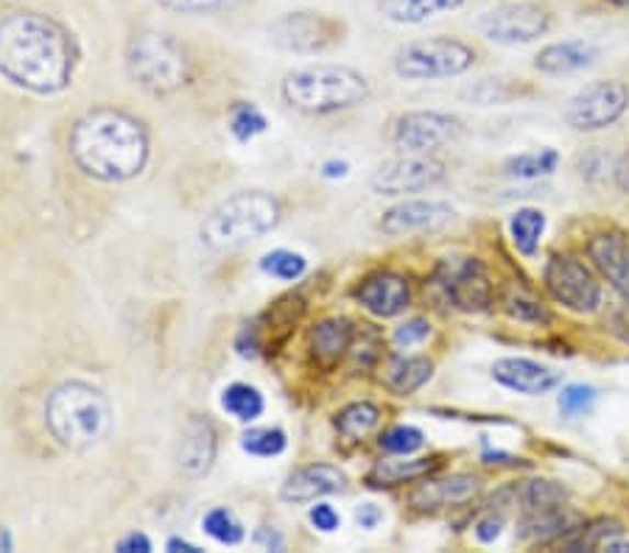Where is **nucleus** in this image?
I'll return each instance as SVG.
<instances>
[{
    "label": "nucleus",
    "instance_id": "1",
    "mask_svg": "<svg viewBox=\"0 0 629 553\" xmlns=\"http://www.w3.org/2000/svg\"><path fill=\"white\" fill-rule=\"evenodd\" d=\"M76 50L70 31L43 12H12L0 20V76L20 90L56 95L74 84Z\"/></svg>",
    "mask_w": 629,
    "mask_h": 553
},
{
    "label": "nucleus",
    "instance_id": "2",
    "mask_svg": "<svg viewBox=\"0 0 629 553\" xmlns=\"http://www.w3.org/2000/svg\"><path fill=\"white\" fill-rule=\"evenodd\" d=\"M68 154L81 173L117 184L141 177L151 157V140L135 115L99 106L74 123Z\"/></svg>",
    "mask_w": 629,
    "mask_h": 553
},
{
    "label": "nucleus",
    "instance_id": "3",
    "mask_svg": "<svg viewBox=\"0 0 629 553\" xmlns=\"http://www.w3.org/2000/svg\"><path fill=\"white\" fill-rule=\"evenodd\" d=\"M45 428L63 448L76 453L96 448L112 428L110 399L90 383H59L45 399Z\"/></svg>",
    "mask_w": 629,
    "mask_h": 553
},
{
    "label": "nucleus",
    "instance_id": "4",
    "mask_svg": "<svg viewBox=\"0 0 629 553\" xmlns=\"http://www.w3.org/2000/svg\"><path fill=\"white\" fill-rule=\"evenodd\" d=\"M370 79L347 65H308L296 68L280 84V95L303 115H336L370 99Z\"/></svg>",
    "mask_w": 629,
    "mask_h": 553
},
{
    "label": "nucleus",
    "instance_id": "5",
    "mask_svg": "<svg viewBox=\"0 0 629 553\" xmlns=\"http://www.w3.org/2000/svg\"><path fill=\"white\" fill-rule=\"evenodd\" d=\"M280 224V202L263 191H242L224 199L204 215L202 235L204 244L216 252H233L242 246L255 244L272 233Z\"/></svg>",
    "mask_w": 629,
    "mask_h": 553
},
{
    "label": "nucleus",
    "instance_id": "6",
    "mask_svg": "<svg viewBox=\"0 0 629 553\" xmlns=\"http://www.w3.org/2000/svg\"><path fill=\"white\" fill-rule=\"evenodd\" d=\"M126 70L146 92L166 99L191 84L193 61L186 45L160 29H143L126 45Z\"/></svg>",
    "mask_w": 629,
    "mask_h": 553
},
{
    "label": "nucleus",
    "instance_id": "7",
    "mask_svg": "<svg viewBox=\"0 0 629 553\" xmlns=\"http://www.w3.org/2000/svg\"><path fill=\"white\" fill-rule=\"evenodd\" d=\"M479 61L475 45L459 37H423L401 45L392 56V68L403 81L457 79Z\"/></svg>",
    "mask_w": 629,
    "mask_h": 553
},
{
    "label": "nucleus",
    "instance_id": "8",
    "mask_svg": "<svg viewBox=\"0 0 629 553\" xmlns=\"http://www.w3.org/2000/svg\"><path fill=\"white\" fill-rule=\"evenodd\" d=\"M543 289L568 314L593 316L602 311L605 289L596 269L571 252H554L543 263Z\"/></svg>",
    "mask_w": 629,
    "mask_h": 553
},
{
    "label": "nucleus",
    "instance_id": "9",
    "mask_svg": "<svg viewBox=\"0 0 629 553\" xmlns=\"http://www.w3.org/2000/svg\"><path fill=\"white\" fill-rule=\"evenodd\" d=\"M434 285L459 314H490L495 305V283L487 266L470 255L442 258L434 269Z\"/></svg>",
    "mask_w": 629,
    "mask_h": 553
},
{
    "label": "nucleus",
    "instance_id": "10",
    "mask_svg": "<svg viewBox=\"0 0 629 553\" xmlns=\"http://www.w3.org/2000/svg\"><path fill=\"white\" fill-rule=\"evenodd\" d=\"M551 25H554V14L546 3H537V0H506L475 20V31L487 43L504 45V48L537 43L549 34Z\"/></svg>",
    "mask_w": 629,
    "mask_h": 553
},
{
    "label": "nucleus",
    "instance_id": "11",
    "mask_svg": "<svg viewBox=\"0 0 629 553\" xmlns=\"http://www.w3.org/2000/svg\"><path fill=\"white\" fill-rule=\"evenodd\" d=\"M266 34H269V43L283 54L314 56L336 48L345 40V23L325 12L300 9V12H285L272 20Z\"/></svg>",
    "mask_w": 629,
    "mask_h": 553
},
{
    "label": "nucleus",
    "instance_id": "12",
    "mask_svg": "<svg viewBox=\"0 0 629 553\" xmlns=\"http://www.w3.org/2000/svg\"><path fill=\"white\" fill-rule=\"evenodd\" d=\"M629 110V87L621 79H598L568 99L562 117L580 135H596L616 126Z\"/></svg>",
    "mask_w": 629,
    "mask_h": 553
},
{
    "label": "nucleus",
    "instance_id": "13",
    "mask_svg": "<svg viewBox=\"0 0 629 553\" xmlns=\"http://www.w3.org/2000/svg\"><path fill=\"white\" fill-rule=\"evenodd\" d=\"M445 177H448V168L434 154L401 151L372 171L370 191L383 199H406L414 193L434 191L445 182Z\"/></svg>",
    "mask_w": 629,
    "mask_h": 553
},
{
    "label": "nucleus",
    "instance_id": "14",
    "mask_svg": "<svg viewBox=\"0 0 629 553\" xmlns=\"http://www.w3.org/2000/svg\"><path fill=\"white\" fill-rule=\"evenodd\" d=\"M462 137L464 123L451 112H403L392 126V143L397 151L406 154H434L445 146H453Z\"/></svg>",
    "mask_w": 629,
    "mask_h": 553
},
{
    "label": "nucleus",
    "instance_id": "15",
    "mask_svg": "<svg viewBox=\"0 0 629 553\" xmlns=\"http://www.w3.org/2000/svg\"><path fill=\"white\" fill-rule=\"evenodd\" d=\"M457 222V207L448 202H437V199H401L397 204L381 215L383 235L389 238H403V235H428L439 233V229L451 227Z\"/></svg>",
    "mask_w": 629,
    "mask_h": 553
},
{
    "label": "nucleus",
    "instance_id": "16",
    "mask_svg": "<svg viewBox=\"0 0 629 553\" xmlns=\"http://www.w3.org/2000/svg\"><path fill=\"white\" fill-rule=\"evenodd\" d=\"M484 481L473 473H453L445 478H423L408 492V506L419 515H437L445 509L470 504L482 495Z\"/></svg>",
    "mask_w": 629,
    "mask_h": 553
},
{
    "label": "nucleus",
    "instance_id": "17",
    "mask_svg": "<svg viewBox=\"0 0 629 553\" xmlns=\"http://www.w3.org/2000/svg\"><path fill=\"white\" fill-rule=\"evenodd\" d=\"M352 296L375 319H395V316L406 314V307L412 305V283H408V276L383 269L364 276Z\"/></svg>",
    "mask_w": 629,
    "mask_h": 553
},
{
    "label": "nucleus",
    "instance_id": "18",
    "mask_svg": "<svg viewBox=\"0 0 629 553\" xmlns=\"http://www.w3.org/2000/svg\"><path fill=\"white\" fill-rule=\"evenodd\" d=\"M493 381L506 392L524 394V397H543L562 386V375L557 369L535 361V358H498L493 363Z\"/></svg>",
    "mask_w": 629,
    "mask_h": 553
},
{
    "label": "nucleus",
    "instance_id": "19",
    "mask_svg": "<svg viewBox=\"0 0 629 553\" xmlns=\"http://www.w3.org/2000/svg\"><path fill=\"white\" fill-rule=\"evenodd\" d=\"M347 473L336 464H325V461H314L305 467H296L289 478L280 486V498L285 504H316L319 498L336 495V492L347 489Z\"/></svg>",
    "mask_w": 629,
    "mask_h": 553
},
{
    "label": "nucleus",
    "instance_id": "20",
    "mask_svg": "<svg viewBox=\"0 0 629 553\" xmlns=\"http://www.w3.org/2000/svg\"><path fill=\"white\" fill-rule=\"evenodd\" d=\"M587 260L602 280L629 302V238L624 233H596L585 246Z\"/></svg>",
    "mask_w": 629,
    "mask_h": 553
},
{
    "label": "nucleus",
    "instance_id": "21",
    "mask_svg": "<svg viewBox=\"0 0 629 553\" xmlns=\"http://www.w3.org/2000/svg\"><path fill=\"white\" fill-rule=\"evenodd\" d=\"M585 517L574 509V506L560 504L551 509L531 511V515L518 517V529L515 537L524 545H549V542H565L568 537L580 529Z\"/></svg>",
    "mask_w": 629,
    "mask_h": 553
},
{
    "label": "nucleus",
    "instance_id": "22",
    "mask_svg": "<svg viewBox=\"0 0 629 553\" xmlns=\"http://www.w3.org/2000/svg\"><path fill=\"white\" fill-rule=\"evenodd\" d=\"M598 59H602V48L591 40H557V43L543 45L535 56V70L540 76H574L582 70L596 68Z\"/></svg>",
    "mask_w": 629,
    "mask_h": 553
},
{
    "label": "nucleus",
    "instance_id": "23",
    "mask_svg": "<svg viewBox=\"0 0 629 553\" xmlns=\"http://www.w3.org/2000/svg\"><path fill=\"white\" fill-rule=\"evenodd\" d=\"M356 332V325H352L347 316H330V319H322L319 325H314V330H311L308 336V350L311 358L316 361V366H339V363L350 356Z\"/></svg>",
    "mask_w": 629,
    "mask_h": 553
},
{
    "label": "nucleus",
    "instance_id": "24",
    "mask_svg": "<svg viewBox=\"0 0 629 553\" xmlns=\"http://www.w3.org/2000/svg\"><path fill=\"white\" fill-rule=\"evenodd\" d=\"M218 439L213 422L204 417H193L182 430V442H179V470L188 478H202L210 473L213 461H216Z\"/></svg>",
    "mask_w": 629,
    "mask_h": 553
},
{
    "label": "nucleus",
    "instance_id": "25",
    "mask_svg": "<svg viewBox=\"0 0 629 553\" xmlns=\"http://www.w3.org/2000/svg\"><path fill=\"white\" fill-rule=\"evenodd\" d=\"M442 467L439 455H389V459L378 461L375 467L367 475V486L370 489H395V486L417 484V481L428 478Z\"/></svg>",
    "mask_w": 629,
    "mask_h": 553
},
{
    "label": "nucleus",
    "instance_id": "26",
    "mask_svg": "<svg viewBox=\"0 0 629 553\" xmlns=\"http://www.w3.org/2000/svg\"><path fill=\"white\" fill-rule=\"evenodd\" d=\"M378 14L395 25H423L439 14L459 12L464 0H375Z\"/></svg>",
    "mask_w": 629,
    "mask_h": 553
},
{
    "label": "nucleus",
    "instance_id": "27",
    "mask_svg": "<svg viewBox=\"0 0 629 553\" xmlns=\"http://www.w3.org/2000/svg\"><path fill=\"white\" fill-rule=\"evenodd\" d=\"M434 377V361L426 356H395L383 369V386L395 397H412Z\"/></svg>",
    "mask_w": 629,
    "mask_h": 553
},
{
    "label": "nucleus",
    "instance_id": "28",
    "mask_svg": "<svg viewBox=\"0 0 629 553\" xmlns=\"http://www.w3.org/2000/svg\"><path fill=\"white\" fill-rule=\"evenodd\" d=\"M515 509L518 515H531V511L551 509L571 500V489L562 481L554 478H524L515 481Z\"/></svg>",
    "mask_w": 629,
    "mask_h": 553
},
{
    "label": "nucleus",
    "instance_id": "29",
    "mask_svg": "<svg viewBox=\"0 0 629 553\" xmlns=\"http://www.w3.org/2000/svg\"><path fill=\"white\" fill-rule=\"evenodd\" d=\"M506 227H509V240H513L515 252L531 260L540 252V240H543L546 227H549V218L540 207H518L509 215Z\"/></svg>",
    "mask_w": 629,
    "mask_h": 553
},
{
    "label": "nucleus",
    "instance_id": "30",
    "mask_svg": "<svg viewBox=\"0 0 629 553\" xmlns=\"http://www.w3.org/2000/svg\"><path fill=\"white\" fill-rule=\"evenodd\" d=\"M557 168H560V151L557 148H537V151L509 157L501 166V171H504L506 179H515V182H540V179H549Z\"/></svg>",
    "mask_w": 629,
    "mask_h": 553
},
{
    "label": "nucleus",
    "instance_id": "31",
    "mask_svg": "<svg viewBox=\"0 0 629 553\" xmlns=\"http://www.w3.org/2000/svg\"><path fill=\"white\" fill-rule=\"evenodd\" d=\"M381 406H375L370 399H356V403H350V406H345L336 414L334 428L339 430L347 442H361V439L370 437L372 430L381 425Z\"/></svg>",
    "mask_w": 629,
    "mask_h": 553
},
{
    "label": "nucleus",
    "instance_id": "32",
    "mask_svg": "<svg viewBox=\"0 0 629 553\" xmlns=\"http://www.w3.org/2000/svg\"><path fill=\"white\" fill-rule=\"evenodd\" d=\"M618 534H624V522L618 517H596V520L582 522L562 545L565 551H602L605 542Z\"/></svg>",
    "mask_w": 629,
    "mask_h": 553
},
{
    "label": "nucleus",
    "instance_id": "33",
    "mask_svg": "<svg viewBox=\"0 0 629 553\" xmlns=\"http://www.w3.org/2000/svg\"><path fill=\"white\" fill-rule=\"evenodd\" d=\"M501 307L504 314L513 321H520V325L529 327H549L554 321L549 307L540 300H535L531 294H526L524 289H509L504 296H501Z\"/></svg>",
    "mask_w": 629,
    "mask_h": 553
},
{
    "label": "nucleus",
    "instance_id": "34",
    "mask_svg": "<svg viewBox=\"0 0 629 553\" xmlns=\"http://www.w3.org/2000/svg\"><path fill=\"white\" fill-rule=\"evenodd\" d=\"M222 408L238 422H255L266 411V399L260 388L249 383H233L222 392Z\"/></svg>",
    "mask_w": 629,
    "mask_h": 553
},
{
    "label": "nucleus",
    "instance_id": "35",
    "mask_svg": "<svg viewBox=\"0 0 629 553\" xmlns=\"http://www.w3.org/2000/svg\"><path fill=\"white\" fill-rule=\"evenodd\" d=\"M598 388L591 383H565L557 388V411L565 419L591 417L598 406Z\"/></svg>",
    "mask_w": 629,
    "mask_h": 553
},
{
    "label": "nucleus",
    "instance_id": "36",
    "mask_svg": "<svg viewBox=\"0 0 629 553\" xmlns=\"http://www.w3.org/2000/svg\"><path fill=\"white\" fill-rule=\"evenodd\" d=\"M202 529L210 540H216L218 545H242L244 537H247V529L244 522L235 517V511L224 509V506H216L210 509L207 515L202 517Z\"/></svg>",
    "mask_w": 629,
    "mask_h": 553
},
{
    "label": "nucleus",
    "instance_id": "37",
    "mask_svg": "<svg viewBox=\"0 0 629 553\" xmlns=\"http://www.w3.org/2000/svg\"><path fill=\"white\" fill-rule=\"evenodd\" d=\"M260 269H263V274L274 276V280L296 283L308 271V258L303 252H294V249H274V252L263 255Z\"/></svg>",
    "mask_w": 629,
    "mask_h": 553
},
{
    "label": "nucleus",
    "instance_id": "38",
    "mask_svg": "<svg viewBox=\"0 0 629 553\" xmlns=\"http://www.w3.org/2000/svg\"><path fill=\"white\" fill-rule=\"evenodd\" d=\"M378 448L389 455H414L426 448V433L417 425H392L378 437Z\"/></svg>",
    "mask_w": 629,
    "mask_h": 553
},
{
    "label": "nucleus",
    "instance_id": "39",
    "mask_svg": "<svg viewBox=\"0 0 629 553\" xmlns=\"http://www.w3.org/2000/svg\"><path fill=\"white\" fill-rule=\"evenodd\" d=\"M269 129V121H266L263 112L258 110L249 101H238V104L229 110V132L238 143H249L255 137H260L263 132Z\"/></svg>",
    "mask_w": 629,
    "mask_h": 553
},
{
    "label": "nucleus",
    "instance_id": "40",
    "mask_svg": "<svg viewBox=\"0 0 629 553\" xmlns=\"http://www.w3.org/2000/svg\"><path fill=\"white\" fill-rule=\"evenodd\" d=\"M244 453L258 455V459H274L283 455L289 448V437L283 428H252L242 437Z\"/></svg>",
    "mask_w": 629,
    "mask_h": 553
},
{
    "label": "nucleus",
    "instance_id": "41",
    "mask_svg": "<svg viewBox=\"0 0 629 553\" xmlns=\"http://www.w3.org/2000/svg\"><path fill=\"white\" fill-rule=\"evenodd\" d=\"M151 3L179 14H193V18L233 12V9L238 7V0H151Z\"/></svg>",
    "mask_w": 629,
    "mask_h": 553
},
{
    "label": "nucleus",
    "instance_id": "42",
    "mask_svg": "<svg viewBox=\"0 0 629 553\" xmlns=\"http://www.w3.org/2000/svg\"><path fill=\"white\" fill-rule=\"evenodd\" d=\"M428 336H431V321L423 319V316H412V319L401 321V325L395 327L392 345H395L397 350H414V347L423 345Z\"/></svg>",
    "mask_w": 629,
    "mask_h": 553
},
{
    "label": "nucleus",
    "instance_id": "43",
    "mask_svg": "<svg viewBox=\"0 0 629 553\" xmlns=\"http://www.w3.org/2000/svg\"><path fill=\"white\" fill-rule=\"evenodd\" d=\"M605 327L618 345L629 347V302H616V305L607 307L605 314Z\"/></svg>",
    "mask_w": 629,
    "mask_h": 553
},
{
    "label": "nucleus",
    "instance_id": "44",
    "mask_svg": "<svg viewBox=\"0 0 629 553\" xmlns=\"http://www.w3.org/2000/svg\"><path fill=\"white\" fill-rule=\"evenodd\" d=\"M504 526H506V515L487 509L479 520H475L473 537L482 542V545H493V542L504 534Z\"/></svg>",
    "mask_w": 629,
    "mask_h": 553
},
{
    "label": "nucleus",
    "instance_id": "45",
    "mask_svg": "<svg viewBox=\"0 0 629 553\" xmlns=\"http://www.w3.org/2000/svg\"><path fill=\"white\" fill-rule=\"evenodd\" d=\"M308 522L322 534H334V531L341 529V515L330 504H319L316 500V506L308 509Z\"/></svg>",
    "mask_w": 629,
    "mask_h": 553
},
{
    "label": "nucleus",
    "instance_id": "46",
    "mask_svg": "<svg viewBox=\"0 0 629 553\" xmlns=\"http://www.w3.org/2000/svg\"><path fill=\"white\" fill-rule=\"evenodd\" d=\"M255 545L266 548V551H285V537L274 526H260L255 531Z\"/></svg>",
    "mask_w": 629,
    "mask_h": 553
},
{
    "label": "nucleus",
    "instance_id": "47",
    "mask_svg": "<svg viewBox=\"0 0 629 553\" xmlns=\"http://www.w3.org/2000/svg\"><path fill=\"white\" fill-rule=\"evenodd\" d=\"M356 522L364 531H375L383 522V509L378 504H361L356 509Z\"/></svg>",
    "mask_w": 629,
    "mask_h": 553
},
{
    "label": "nucleus",
    "instance_id": "48",
    "mask_svg": "<svg viewBox=\"0 0 629 553\" xmlns=\"http://www.w3.org/2000/svg\"><path fill=\"white\" fill-rule=\"evenodd\" d=\"M613 184H616L618 193L629 196V146H627V151L618 157L616 166H613Z\"/></svg>",
    "mask_w": 629,
    "mask_h": 553
},
{
    "label": "nucleus",
    "instance_id": "49",
    "mask_svg": "<svg viewBox=\"0 0 629 553\" xmlns=\"http://www.w3.org/2000/svg\"><path fill=\"white\" fill-rule=\"evenodd\" d=\"M115 548L121 553H148L151 551V540H148L146 534H137V531H132V534H126L124 540H117Z\"/></svg>",
    "mask_w": 629,
    "mask_h": 553
},
{
    "label": "nucleus",
    "instance_id": "50",
    "mask_svg": "<svg viewBox=\"0 0 629 553\" xmlns=\"http://www.w3.org/2000/svg\"><path fill=\"white\" fill-rule=\"evenodd\" d=\"M482 461L487 464V467H520V464H526V459H520V455H513V453H504V450H487V453L482 455Z\"/></svg>",
    "mask_w": 629,
    "mask_h": 553
},
{
    "label": "nucleus",
    "instance_id": "51",
    "mask_svg": "<svg viewBox=\"0 0 629 553\" xmlns=\"http://www.w3.org/2000/svg\"><path fill=\"white\" fill-rule=\"evenodd\" d=\"M350 173V162L347 160H327L322 162V177L325 179H345Z\"/></svg>",
    "mask_w": 629,
    "mask_h": 553
},
{
    "label": "nucleus",
    "instance_id": "52",
    "mask_svg": "<svg viewBox=\"0 0 629 553\" xmlns=\"http://www.w3.org/2000/svg\"><path fill=\"white\" fill-rule=\"evenodd\" d=\"M166 548H168V551H171V553H199V548L193 545V542L179 540V537H171Z\"/></svg>",
    "mask_w": 629,
    "mask_h": 553
},
{
    "label": "nucleus",
    "instance_id": "53",
    "mask_svg": "<svg viewBox=\"0 0 629 553\" xmlns=\"http://www.w3.org/2000/svg\"><path fill=\"white\" fill-rule=\"evenodd\" d=\"M624 534H618V537H613V540H607L605 542V548L602 551H610V553H629V542L627 540H621Z\"/></svg>",
    "mask_w": 629,
    "mask_h": 553
},
{
    "label": "nucleus",
    "instance_id": "54",
    "mask_svg": "<svg viewBox=\"0 0 629 553\" xmlns=\"http://www.w3.org/2000/svg\"><path fill=\"white\" fill-rule=\"evenodd\" d=\"M14 542H12V534H9V529H3L0 526V551H12Z\"/></svg>",
    "mask_w": 629,
    "mask_h": 553
},
{
    "label": "nucleus",
    "instance_id": "55",
    "mask_svg": "<svg viewBox=\"0 0 629 553\" xmlns=\"http://www.w3.org/2000/svg\"><path fill=\"white\" fill-rule=\"evenodd\" d=\"M605 3L613 9H629V0H605Z\"/></svg>",
    "mask_w": 629,
    "mask_h": 553
}]
</instances>
